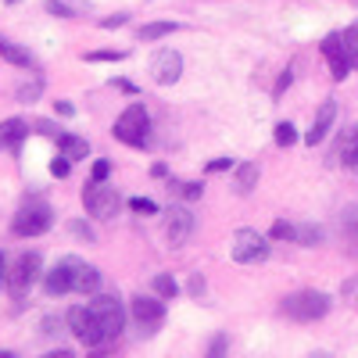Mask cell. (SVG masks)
<instances>
[{"instance_id": "obj_1", "label": "cell", "mask_w": 358, "mask_h": 358, "mask_svg": "<svg viewBox=\"0 0 358 358\" xmlns=\"http://www.w3.org/2000/svg\"><path fill=\"white\" fill-rule=\"evenodd\" d=\"M115 136L122 143H129V147H147V140H151V115H147V108L143 104H129L122 115H118Z\"/></svg>"}, {"instance_id": "obj_2", "label": "cell", "mask_w": 358, "mask_h": 358, "mask_svg": "<svg viewBox=\"0 0 358 358\" xmlns=\"http://www.w3.org/2000/svg\"><path fill=\"white\" fill-rule=\"evenodd\" d=\"M330 305H334L330 294H322V290H297L283 301V312L297 322H315V319H322L326 312H330Z\"/></svg>"}, {"instance_id": "obj_3", "label": "cell", "mask_w": 358, "mask_h": 358, "mask_svg": "<svg viewBox=\"0 0 358 358\" xmlns=\"http://www.w3.org/2000/svg\"><path fill=\"white\" fill-rule=\"evenodd\" d=\"M90 308H94V315H97V322H101L104 344H108V341H118V334H122V326H126V308H122V301H118L115 294H97L94 301H90Z\"/></svg>"}, {"instance_id": "obj_4", "label": "cell", "mask_w": 358, "mask_h": 358, "mask_svg": "<svg viewBox=\"0 0 358 358\" xmlns=\"http://www.w3.org/2000/svg\"><path fill=\"white\" fill-rule=\"evenodd\" d=\"M83 204L94 219H115L118 208H122V197H118L115 187H104V183L94 179L90 187H83Z\"/></svg>"}, {"instance_id": "obj_5", "label": "cell", "mask_w": 358, "mask_h": 358, "mask_svg": "<svg viewBox=\"0 0 358 358\" xmlns=\"http://www.w3.org/2000/svg\"><path fill=\"white\" fill-rule=\"evenodd\" d=\"M229 255H233V262H241V265H258V262L268 258V244H265V236L258 229H236Z\"/></svg>"}, {"instance_id": "obj_6", "label": "cell", "mask_w": 358, "mask_h": 358, "mask_svg": "<svg viewBox=\"0 0 358 358\" xmlns=\"http://www.w3.org/2000/svg\"><path fill=\"white\" fill-rule=\"evenodd\" d=\"M50 222H54L50 208L43 201H36V204L18 208V215L11 219V229H15V236H40V233L50 229Z\"/></svg>"}, {"instance_id": "obj_7", "label": "cell", "mask_w": 358, "mask_h": 358, "mask_svg": "<svg viewBox=\"0 0 358 358\" xmlns=\"http://www.w3.org/2000/svg\"><path fill=\"white\" fill-rule=\"evenodd\" d=\"M69 326H72V334H76L79 344H86V348H101L104 344L101 322H97V315H94V308H90V305H76L69 312Z\"/></svg>"}, {"instance_id": "obj_8", "label": "cell", "mask_w": 358, "mask_h": 358, "mask_svg": "<svg viewBox=\"0 0 358 358\" xmlns=\"http://www.w3.org/2000/svg\"><path fill=\"white\" fill-rule=\"evenodd\" d=\"M129 312H133V319L140 322V334H147V337H151L158 326L165 322V305L158 301V297H143V294H136L133 301H129Z\"/></svg>"}, {"instance_id": "obj_9", "label": "cell", "mask_w": 358, "mask_h": 358, "mask_svg": "<svg viewBox=\"0 0 358 358\" xmlns=\"http://www.w3.org/2000/svg\"><path fill=\"white\" fill-rule=\"evenodd\" d=\"M40 268H43V262H40V255H36V251L22 255V258L15 262V268H11V276H8L11 294H15V297H25V290L40 280Z\"/></svg>"}, {"instance_id": "obj_10", "label": "cell", "mask_w": 358, "mask_h": 358, "mask_svg": "<svg viewBox=\"0 0 358 358\" xmlns=\"http://www.w3.org/2000/svg\"><path fill=\"white\" fill-rule=\"evenodd\" d=\"M79 258H62V262H57L54 268H50V273L43 276V290L50 294V297H62V294H69V290H76V273H79Z\"/></svg>"}, {"instance_id": "obj_11", "label": "cell", "mask_w": 358, "mask_h": 358, "mask_svg": "<svg viewBox=\"0 0 358 358\" xmlns=\"http://www.w3.org/2000/svg\"><path fill=\"white\" fill-rule=\"evenodd\" d=\"M151 76H155V83H162V86L176 83L179 76H183V57H179L172 47L158 50V54L151 57Z\"/></svg>"}, {"instance_id": "obj_12", "label": "cell", "mask_w": 358, "mask_h": 358, "mask_svg": "<svg viewBox=\"0 0 358 358\" xmlns=\"http://www.w3.org/2000/svg\"><path fill=\"white\" fill-rule=\"evenodd\" d=\"M194 233V215L190 208H169V219H165V236L172 248H183Z\"/></svg>"}, {"instance_id": "obj_13", "label": "cell", "mask_w": 358, "mask_h": 358, "mask_svg": "<svg viewBox=\"0 0 358 358\" xmlns=\"http://www.w3.org/2000/svg\"><path fill=\"white\" fill-rule=\"evenodd\" d=\"M322 57L330 62V76L341 83V79H348V72H351V62H348V54H344V43H341V33H330L322 40Z\"/></svg>"}, {"instance_id": "obj_14", "label": "cell", "mask_w": 358, "mask_h": 358, "mask_svg": "<svg viewBox=\"0 0 358 358\" xmlns=\"http://www.w3.org/2000/svg\"><path fill=\"white\" fill-rule=\"evenodd\" d=\"M334 118H337V101H322L319 111H315V118H312V129L305 133V143H308V147L322 143L326 133H330V126H334Z\"/></svg>"}, {"instance_id": "obj_15", "label": "cell", "mask_w": 358, "mask_h": 358, "mask_svg": "<svg viewBox=\"0 0 358 358\" xmlns=\"http://www.w3.org/2000/svg\"><path fill=\"white\" fill-rule=\"evenodd\" d=\"M0 57H4V62H11V65H18V69H36V57L29 54L25 47L4 40V36H0Z\"/></svg>"}, {"instance_id": "obj_16", "label": "cell", "mask_w": 358, "mask_h": 358, "mask_svg": "<svg viewBox=\"0 0 358 358\" xmlns=\"http://www.w3.org/2000/svg\"><path fill=\"white\" fill-rule=\"evenodd\" d=\"M25 129L29 126L22 122V118H8V122H0V147H18Z\"/></svg>"}, {"instance_id": "obj_17", "label": "cell", "mask_w": 358, "mask_h": 358, "mask_svg": "<svg viewBox=\"0 0 358 358\" xmlns=\"http://www.w3.org/2000/svg\"><path fill=\"white\" fill-rule=\"evenodd\" d=\"M97 287H101V268L79 265V273H76V290H79V294H97Z\"/></svg>"}, {"instance_id": "obj_18", "label": "cell", "mask_w": 358, "mask_h": 358, "mask_svg": "<svg viewBox=\"0 0 358 358\" xmlns=\"http://www.w3.org/2000/svg\"><path fill=\"white\" fill-rule=\"evenodd\" d=\"M57 147H62L65 158H86V155H90V143L79 140V136H72V133H62V136H57Z\"/></svg>"}, {"instance_id": "obj_19", "label": "cell", "mask_w": 358, "mask_h": 358, "mask_svg": "<svg viewBox=\"0 0 358 358\" xmlns=\"http://www.w3.org/2000/svg\"><path fill=\"white\" fill-rule=\"evenodd\" d=\"M176 22H147L143 29H140V40H147V43H151V40H162V36H172L176 33Z\"/></svg>"}, {"instance_id": "obj_20", "label": "cell", "mask_w": 358, "mask_h": 358, "mask_svg": "<svg viewBox=\"0 0 358 358\" xmlns=\"http://www.w3.org/2000/svg\"><path fill=\"white\" fill-rule=\"evenodd\" d=\"M255 183H258V165H255V162L236 165V190H241V194H248Z\"/></svg>"}, {"instance_id": "obj_21", "label": "cell", "mask_w": 358, "mask_h": 358, "mask_svg": "<svg viewBox=\"0 0 358 358\" xmlns=\"http://www.w3.org/2000/svg\"><path fill=\"white\" fill-rule=\"evenodd\" d=\"M341 43H344V54H348L351 69H358V22H355L351 29H344V33H341Z\"/></svg>"}, {"instance_id": "obj_22", "label": "cell", "mask_w": 358, "mask_h": 358, "mask_svg": "<svg viewBox=\"0 0 358 358\" xmlns=\"http://www.w3.org/2000/svg\"><path fill=\"white\" fill-rule=\"evenodd\" d=\"M155 294L165 297V301H172V297L179 294V283H176L169 273H158V276H155Z\"/></svg>"}, {"instance_id": "obj_23", "label": "cell", "mask_w": 358, "mask_h": 358, "mask_svg": "<svg viewBox=\"0 0 358 358\" xmlns=\"http://www.w3.org/2000/svg\"><path fill=\"white\" fill-rule=\"evenodd\" d=\"M319 241H322V229H319V226H297V244L315 248Z\"/></svg>"}, {"instance_id": "obj_24", "label": "cell", "mask_w": 358, "mask_h": 358, "mask_svg": "<svg viewBox=\"0 0 358 358\" xmlns=\"http://www.w3.org/2000/svg\"><path fill=\"white\" fill-rule=\"evenodd\" d=\"M276 143L280 147H290V143H297V129H294V122H276Z\"/></svg>"}, {"instance_id": "obj_25", "label": "cell", "mask_w": 358, "mask_h": 358, "mask_svg": "<svg viewBox=\"0 0 358 358\" xmlns=\"http://www.w3.org/2000/svg\"><path fill=\"white\" fill-rule=\"evenodd\" d=\"M273 241H297V226H290V222H273Z\"/></svg>"}, {"instance_id": "obj_26", "label": "cell", "mask_w": 358, "mask_h": 358, "mask_svg": "<svg viewBox=\"0 0 358 358\" xmlns=\"http://www.w3.org/2000/svg\"><path fill=\"white\" fill-rule=\"evenodd\" d=\"M129 208H133L136 215H155V212H158V204H155L151 197H133V201H129Z\"/></svg>"}, {"instance_id": "obj_27", "label": "cell", "mask_w": 358, "mask_h": 358, "mask_svg": "<svg viewBox=\"0 0 358 358\" xmlns=\"http://www.w3.org/2000/svg\"><path fill=\"white\" fill-rule=\"evenodd\" d=\"M169 190H179V194H183L187 201H197L204 187H201V183H169Z\"/></svg>"}, {"instance_id": "obj_28", "label": "cell", "mask_w": 358, "mask_h": 358, "mask_svg": "<svg viewBox=\"0 0 358 358\" xmlns=\"http://www.w3.org/2000/svg\"><path fill=\"white\" fill-rule=\"evenodd\" d=\"M122 50H94V54H86V62H122Z\"/></svg>"}, {"instance_id": "obj_29", "label": "cell", "mask_w": 358, "mask_h": 358, "mask_svg": "<svg viewBox=\"0 0 358 358\" xmlns=\"http://www.w3.org/2000/svg\"><path fill=\"white\" fill-rule=\"evenodd\" d=\"M47 11H50V15H57V18H76V11H72V8H65L62 0H47Z\"/></svg>"}, {"instance_id": "obj_30", "label": "cell", "mask_w": 358, "mask_h": 358, "mask_svg": "<svg viewBox=\"0 0 358 358\" xmlns=\"http://www.w3.org/2000/svg\"><path fill=\"white\" fill-rule=\"evenodd\" d=\"M69 162H72V158H65V155H62V158H54V162H50V172H54L57 179H65V176H69V169H72Z\"/></svg>"}, {"instance_id": "obj_31", "label": "cell", "mask_w": 358, "mask_h": 358, "mask_svg": "<svg viewBox=\"0 0 358 358\" xmlns=\"http://www.w3.org/2000/svg\"><path fill=\"white\" fill-rule=\"evenodd\" d=\"M72 233H76V236H83V241H90V244H94V241H97V233H94V229H90L86 222H79V219L72 222Z\"/></svg>"}, {"instance_id": "obj_32", "label": "cell", "mask_w": 358, "mask_h": 358, "mask_svg": "<svg viewBox=\"0 0 358 358\" xmlns=\"http://www.w3.org/2000/svg\"><path fill=\"white\" fill-rule=\"evenodd\" d=\"M236 162L233 158H215V162H208V172H222V169H233Z\"/></svg>"}, {"instance_id": "obj_33", "label": "cell", "mask_w": 358, "mask_h": 358, "mask_svg": "<svg viewBox=\"0 0 358 358\" xmlns=\"http://www.w3.org/2000/svg\"><path fill=\"white\" fill-rule=\"evenodd\" d=\"M344 226L348 229H358V204H351L348 212H344Z\"/></svg>"}, {"instance_id": "obj_34", "label": "cell", "mask_w": 358, "mask_h": 358, "mask_svg": "<svg viewBox=\"0 0 358 358\" xmlns=\"http://www.w3.org/2000/svg\"><path fill=\"white\" fill-rule=\"evenodd\" d=\"M108 172H111V165H108V162H97V165H94V179H97V183H104Z\"/></svg>"}, {"instance_id": "obj_35", "label": "cell", "mask_w": 358, "mask_h": 358, "mask_svg": "<svg viewBox=\"0 0 358 358\" xmlns=\"http://www.w3.org/2000/svg\"><path fill=\"white\" fill-rule=\"evenodd\" d=\"M36 94H40V83H33V86H22V90H18V97H22V101H33Z\"/></svg>"}, {"instance_id": "obj_36", "label": "cell", "mask_w": 358, "mask_h": 358, "mask_svg": "<svg viewBox=\"0 0 358 358\" xmlns=\"http://www.w3.org/2000/svg\"><path fill=\"white\" fill-rule=\"evenodd\" d=\"M126 22H129L126 15H115V18H104L101 25H104V29H118V25H126Z\"/></svg>"}, {"instance_id": "obj_37", "label": "cell", "mask_w": 358, "mask_h": 358, "mask_svg": "<svg viewBox=\"0 0 358 358\" xmlns=\"http://www.w3.org/2000/svg\"><path fill=\"white\" fill-rule=\"evenodd\" d=\"M290 79H294V76H290V69H287V72L280 76V83H276V97H280V94H283V90L290 86Z\"/></svg>"}, {"instance_id": "obj_38", "label": "cell", "mask_w": 358, "mask_h": 358, "mask_svg": "<svg viewBox=\"0 0 358 358\" xmlns=\"http://www.w3.org/2000/svg\"><path fill=\"white\" fill-rule=\"evenodd\" d=\"M57 115H65V118H72V115H76V108H72L69 101H57Z\"/></svg>"}, {"instance_id": "obj_39", "label": "cell", "mask_w": 358, "mask_h": 358, "mask_svg": "<svg viewBox=\"0 0 358 358\" xmlns=\"http://www.w3.org/2000/svg\"><path fill=\"white\" fill-rule=\"evenodd\" d=\"M201 290H204V280L194 276V280H190V294H201Z\"/></svg>"}, {"instance_id": "obj_40", "label": "cell", "mask_w": 358, "mask_h": 358, "mask_svg": "<svg viewBox=\"0 0 358 358\" xmlns=\"http://www.w3.org/2000/svg\"><path fill=\"white\" fill-rule=\"evenodd\" d=\"M222 348H226V337H219V341L212 344V355H222Z\"/></svg>"}, {"instance_id": "obj_41", "label": "cell", "mask_w": 358, "mask_h": 358, "mask_svg": "<svg viewBox=\"0 0 358 358\" xmlns=\"http://www.w3.org/2000/svg\"><path fill=\"white\" fill-rule=\"evenodd\" d=\"M0 283H4V255H0Z\"/></svg>"}, {"instance_id": "obj_42", "label": "cell", "mask_w": 358, "mask_h": 358, "mask_svg": "<svg viewBox=\"0 0 358 358\" xmlns=\"http://www.w3.org/2000/svg\"><path fill=\"white\" fill-rule=\"evenodd\" d=\"M11 4H15V0H11Z\"/></svg>"}]
</instances>
